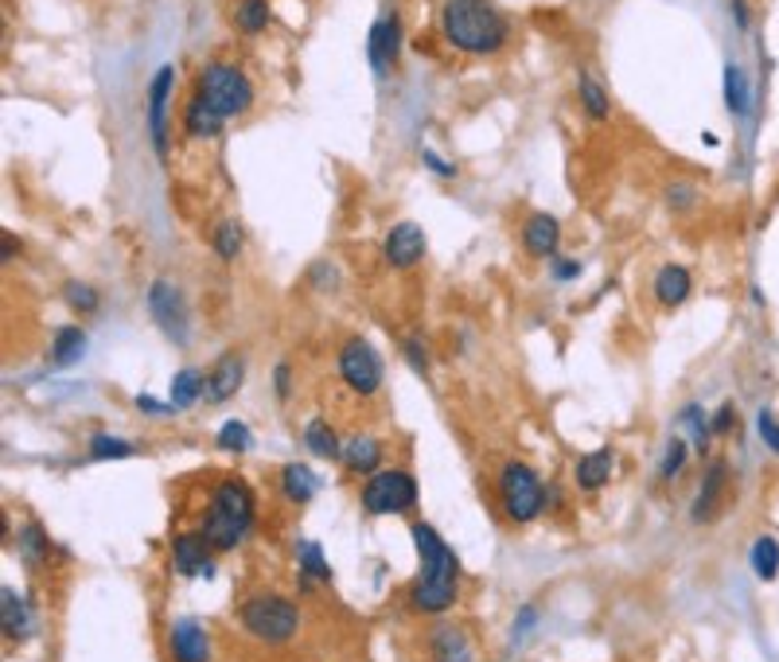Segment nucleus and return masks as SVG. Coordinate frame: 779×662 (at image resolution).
Instances as JSON below:
<instances>
[{"label": "nucleus", "mask_w": 779, "mask_h": 662, "mask_svg": "<svg viewBox=\"0 0 779 662\" xmlns=\"http://www.w3.org/2000/svg\"><path fill=\"white\" fill-rule=\"evenodd\" d=\"M410 538L418 546V576H413L410 593H405V608L413 616H441L456 604L460 596V558L453 553V546L441 538L429 523H413Z\"/></svg>", "instance_id": "1"}, {"label": "nucleus", "mask_w": 779, "mask_h": 662, "mask_svg": "<svg viewBox=\"0 0 779 662\" xmlns=\"http://www.w3.org/2000/svg\"><path fill=\"white\" fill-rule=\"evenodd\" d=\"M257 523V495L242 475H223L207 491V507L199 518V530L211 542L214 553H231L246 542V534Z\"/></svg>", "instance_id": "2"}, {"label": "nucleus", "mask_w": 779, "mask_h": 662, "mask_svg": "<svg viewBox=\"0 0 779 662\" xmlns=\"http://www.w3.org/2000/svg\"><path fill=\"white\" fill-rule=\"evenodd\" d=\"M441 35L464 55H496L507 44V20L491 0H441Z\"/></svg>", "instance_id": "3"}, {"label": "nucleus", "mask_w": 779, "mask_h": 662, "mask_svg": "<svg viewBox=\"0 0 779 662\" xmlns=\"http://www.w3.org/2000/svg\"><path fill=\"white\" fill-rule=\"evenodd\" d=\"M238 624L257 643L285 647L300 631V608L281 593H254L238 604Z\"/></svg>", "instance_id": "4"}, {"label": "nucleus", "mask_w": 779, "mask_h": 662, "mask_svg": "<svg viewBox=\"0 0 779 662\" xmlns=\"http://www.w3.org/2000/svg\"><path fill=\"white\" fill-rule=\"evenodd\" d=\"M546 491L542 487V475L534 472L531 464L523 460H507L499 468V480H496V495H499V510H503L507 523L514 526H526L542 515L546 507Z\"/></svg>", "instance_id": "5"}, {"label": "nucleus", "mask_w": 779, "mask_h": 662, "mask_svg": "<svg viewBox=\"0 0 779 662\" xmlns=\"http://www.w3.org/2000/svg\"><path fill=\"white\" fill-rule=\"evenodd\" d=\"M196 82V98H203L223 121L242 117L254 105V87H249L246 70L234 67V63H207Z\"/></svg>", "instance_id": "6"}, {"label": "nucleus", "mask_w": 779, "mask_h": 662, "mask_svg": "<svg viewBox=\"0 0 779 662\" xmlns=\"http://www.w3.org/2000/svg\"><path fill=\"white\" fill-rule=\"evenodd\" d=\"M359 503L367 515L386 518V515H405L418 507V480L402 468H382L359 487Z\"/></svg>", "instance_id": "7"}, {"label": "nucleus", "mask_w": 779, "mask_h": 662, "mask_svg": "<svg viewBox=\"0 0 779 662\" xmlns=\"http://www.w3.org/2000/svg\"><path fill=\"white\" fill-rule=\"evenodd\" d=\"M335 370H340L343 386L359 397H375L382 390V355L370 347V339L347 336L335 351Z\"/></svg>", "instance_id": "8"}, {"label": "nucleus", "mask_w": 779, "mask_h": 662, "mask_svg": "<svg viewBox=\"0 0 779 662\" xmlns=\"http://www.w3.org/2000/svg\"><path fill=\"white\" fill-rule=\"evenodd\" d=\"M148 312L160 324V332L171 339L176 347L191 344V316H188V301L171 281H153L148 284Z\"/></svg>", "instance_id": "9"}, {"label": "nucleus", "mask_w": 779, "mask_h": 662, "mask_svg": "<svg viewBox=\"0 0 779 662\" xmlns=\"http://www.w3.org/2000/svg\"><path fill=\"white\" fill-rule=\"evenodd\" d=\"M176 87V67H160L148 82V137H153L156 156H168V102Z\"/></svg>", "instance_id": "10"}, {"label": "nucleus", "mask_w": 779, "mask_h": 662, "mask_svg": "<svg viewBox=\"0 0 779 662\" xmlns=\"http://www.w3.org/2000/svg\"><path fill=\"white\" fill-rule=\"evenodd\" d=\"M214 550L211 542L203 538V530H180L171 538V569L180 576H211L214 565H211Z\"/></svg>", "instance_id": "11"}, {"label": "nucleus", "mask_w": 779, "mask_h": 662, "mask_svg": "<svg viewBox=\"0 0 779 662\" xmlns=\"http://www.w3.org/2000/svg\"><path fill=\"white\" fill-rule=\"evenodd\" d=\"M168 659L171 662H211V636L196 616H180L168 628Z\"/></svg>", "instance_id": "12"}, {"label": "nucleus", "mask_w": 779, "mask_h": 662, "mask_svg": "<svg viewBox=\"0 0 779 662\" xmlns=\"http://www.w3.org/2000/svg\"><path fill=\"white\" fill-rule=\"evenodd\" d=\"M382 254L390 269H413L421 258H425V231L418 223H398L386 231L382 238Z\"/></svg>", "instance_id": "13"}, {"label": "nucleus", "mask_w": 779, "mask_h": 662, "mask_svg": "<svg viewBox=\"0 0 779 662\" xmlns=\"http://www.w3.org/2000/svg\"><path fill=\"white\" fill-rule=\"evenodd\" d=\"M398 52H402V20H398V12H386L382 20H375L367 40V59L375 67V75H386L394 67Z\"/></svg>", "instance_id": "14"}, {"label": "nucleus", "mask_w": 779, "mask_h": 662, "mask_svg": "<svg viewBox=\"0 0 779 662\" xmlns=\"http://www.w3.org/2000/svg\"><path fill=\"white\" fill-rule=\"evenodd\" d=\"M382 460H386V445L378 437H370V433H359V437L343 440V448H340L343 472L363 475V480H370L375 472H382Z\"/></svg>", "instance_id": "15"}, {"label": "nucleus", "mask_w": 779, "mask_h": 662, "mask_svg": "<svg viewBox=\"0 0 779 662\" xmlns=\"http://www.w3.org/2000/svg\"><path fill=\"white\" fill-rule=\"evenodd\" d=\"M725 491H728V464L725 460H710V468L702 475V491H698L694 507H690V518L694 523H713L721 503H725Z\"/></svg>", "instance_id": "16"}, {"label": "nucleus", "mask_w": 779, "mask_h": 662, "mask_svg": "<svg viewBox=\"0 0 779 662\" xmlns=\"http://www.w3.org/2000/svg\"><path fill=\"white\" fill-rule=\"evenodd\" d=\"M429 662H471V639L464 628L456 624H437V628L429 631Z\"/></svg>", "instance_id": "17"}, {"label": "nucleus", "mask_w": 779, "mask_h": 662, "mask_svg": "<svg viewBox=\"0 0 779 662\" xmlns=\"http://www.w3.org/2000/svg\"><path fill=\"white\" fill-rule=\"evenodd\" d=\"M242 379H246V362H242V355L226 351L223 359L214 362L211 374H207V402H211V405L231 402V397L238 394Z\"/></svg>", "instance_id": "18"}, {"label": "nucleus", "mask_w": 779, "mask_h": 662, "mask_svg": "<svg viewBox=\"0 0 779 662\" xmlns=\"http://www.w3.org/2000/svg\"><path fill=\"white\" fill-rule=\"evenodd\" d=\"M655 301L663 304V308H678V304L690 301V293H694V277H690V269L686 266H663L659 273H655V284H652Z\"/></svg>", "instance_id": "19"}, {"label": "nucleus", "mask_w": 779, "mask_h": 662, "mask_svg": "<svg viewBox=\"0 0 779 662\" xmlns=\"http://www.w3.org/2000/svg\"><path fill=\"white\" fill-rule=\"evenodd\" d=\"M0 624H4V639L9 643H24L27 636H32V604L24 601V596L16 593L12 585H4V593H0Z\"/></svg>", "instance_id": "20"}, {"label": "nucleus", "mask_w": 779, "mask_h": 662, "mask_svg": "<svg viewBox=\"0 0 779 662\" xmlns=\"http://www.w3.org/2000/svg\"><path fill=\"white\" fill-rule=\"evenodd\" d=\"M557 242H561V223L554 215H531L523 223V250L531 258H554L557 254Z\"/></svg>", "instance_id": "21"}, {"label": "nucleus", "mask_w": 779, "mask_h": 662, "mask_svg": "<svg viewBox=\"0 0 779 662\" xmlns=\"http://www.w3.org/2000/svg\"><path fill=\"white\" fill-rule=\"evenodd\" d=\"M612 468H616V452H612V448H597V452L577 460V487H581L585 495H597L600 487H609Z\"/></svg>", "instance_id": "22"}, {"label": "nucleus", "mask_w": 779, "mask_h": 662, "mask_svg": "<svg viewBox=\"0 0 779 662\" xmlns=\"http://www.w3.org/2000/svg\"><path fill=\"white\" fill-rule=\"evenodd\" d=\"M277 487H281V495L289 503H297V507H304L309 500H316V491H320V475L312 472L309 464H285L281 468V475H277Z\"/></svg>", "instance_id": "23"}, {"label": "nucleus", "mask_w": 779, "mask_h": 662, "mask_svg": "<svg viewBox=\"0 0 779 662\" xmlns=\"http://www.w3.org/2000/svg\"><path fill=\"white\" fill-rule=\"evenodd\" d=\"M297 565H300V593H312L316 585H332V565L320 553L316 542L297 546Z\"/></svg>", "instance_id": "24"}, {"label": "nucleus", "mask_w": 779, "mask_h": 662, "mask_svg": "<svg viewBox=\"0 0 779 662\" xmlns=\"http://www.w3.org/2000/svg\"><path fill=\"white\" fill-rule=\"evenodd\" d=\"M16 550H20V558H24L27 565L40 569V565L52 561L55 546H52V538H47V530H43L40 523H24L20 526V534H16Z\"/></svg>", "instance_id": "25"}, {"label": "nucleus", "mask_w": 779, "mask_h": 662, "mask_svg": "<svg viewBox=\"0 0 779 662\" xmlns=\"http://www.w3.org/2000/svg\"><path fill=\"white\" fill-rule=\"evenodd\" d=\"M203 394H207V374L196 367H183L168 386V402L176 405V409H191Z\"/></svg>", "instance_id": "26"}, {"label": "nucleus", "mask_w": 779, "mask_h": 662, "mask_svg": "<svg viewBox=\"0 0 779 662\" xmlns=\"http://www.w3.org/2000/svg\"><path fill=\"white\" fill-rule=\"evenodd\" d=\"M86 355V332L82 327H59L52 339V362L55 367H75L78 359Z\"/></svg>", "instance_id": "27"}, {"label": "nucleus", "mask_w": 779, "mask_h": 662, "mask_svg": "<svg viewBox=\"0 0 779 662\" xmlns=\"http://www.w3.org/2000/svg\"><path fill=\"white\" fill-rule=\"evenodd\" d=\"M725 105L733 117H748V110H753V90H748V78L737 63L725 67Z\"/></svg>", "instance_id": "28"}, {"label": "nucleus", "mask_w": 779, "mask_h": 662, "mask_svg": "<svg viewBox=\"0 0 779 662\" xmlns=\"http://www.w3.org/2000/svg\"><path fill=\"white\" fill-rule=\"evenodd\" d=\"M219 130H223V117H219L203 98H191L188 110H183V133H188V137H214Z\"/></svg>", "instance_id": "29"}, {"label": "nucleus", "mask_w": 779, "mask_h": 662, "mask_svg": "<svg viewBox=\"0 0 779 662\" xmlns=\"http://www.w3.org/2000/svg\"><path fill=\"white\" fill-rule=\"evenodd\" d=\"M304 445H309V452L312 457H320V460H340V437H335V429L327 422H309L304 425Z\"/></svg>", "instance_id": "30"}, {"label": "nucleus", "mask_w": 779, "mask_h": 662, "mask_svg": "<svg viewBox=\"0 0 779 662\" xmlns=\"http://www.w3.org/2000/svg\"><path fill=\"white\" fill-rule=\"evenodd\" d=\"M748 561H753V573L760 576V581H776L779 573V542L771 538V534H760L753 542V550H748Z\"/></svg>", "instance_id": "31"}, {"label": "nucleus", "mask_w": 779, "mask_h": 662, "mask_svg": "<svg viewBox=\"0 0 779 662\" xmlns=\"http://www.w3.org/2000/svg\"><path fill=\"white\" fill-rule=\"evenodd\" d=\"M577 94H581V105H585V113H589L592 121H609L612 117L609 90L600 87L592 75H581V82H577Z\"/></svg>", "instance_id": "32"}, {"label": "nucleus", "mask_w": 779, "mask_h": 662, "mask_svg": "<svg viewBox=\"0 0 779 662\" xmlns=\"http://www.w3.org/2000/svg\"><path fill=\"white\" fill-rule=\"evenodd\" d=\"M234 27L242 35H261L269 27V4L266 0H238L234 9Z\"/></svg>", "instance_id": "33"}, {"label": "nucleus", "mask_w": 779, "mask_h": 662, "mask_svg": "<svg viewBox=\"0 0 779 662\" xmlns=\"http://www.w3.org/2000/svg\"><path fill=\"white\" fill-rule=\"evenodd\" d=\"M214 445L223 448V452H234V457H242V452H249V445H254V437H249V425L238 422V417H231V422L219 425V433H214Z\"/></svg>", "instance_id": "34"}, {"label": "nucleus", "mask_w": 779, "mask_h": 662, "mask_svg": "<svg viewBox=\"0 0 779 662\" xmlns=\"http://www.w3.org/2000/svg\"><path fill=\"white\" fill-rule=\"evenodd\" d=\"M678 417H682V425L690 429V440H694L698 452H705V448H710V437H713L710 413H705L698 402H690V405H682V413H678Z\"/></svg>", "instance_id": "35"}, {"label": "nucleus", "mask_w": 779, "mask_h": 662, "mask_svg": "<svg viewBox=\"0 0 779 662\" xmlns=\"http://www.w3.org/2000/svg\"><path fill=\"white\" fill-rule=\"evenodd\" d=\"M86 452H90V460H129L133 452H137V445H129V440H121V437H110V433H94Z\"/></svg>", "instance_id": "36"}, {"label": "nucleus", "mask_w": 779, "mask_h": 662, "mask_svg": "<svg viewBox=\"0 0 779 662\" xmlns=\"http://www.w3.org/2000/svg\"><path fill=\"white\" fill-rule=\"evenodd\" d=\"M211 250L219 254L223 261H234L242 254V226L238 223H219L214 226Z\"/></svg>", "instance_id": "37"}, {"label": "nucleus", "mask_w": 779, "mask_h": 662, "mask_svg": "<svg viewBox=\"0 0 779 662\" xmlns=\"http://www.w3.org/2000/svg\"><path fill=\"white\" fill-rule=\"evenodd\" d=\"M63 301H67V308H75L78 316H90V312H98V289H90L86 281H70L67 289H63Z\"/></svg>", "instance_id": "38"}, {"label": "nucleus", "mask_w": 779, "mask_h": 662, "mask_svg": "<svg viewBox=\"0 0 779 662\" xmlns=\"http://www.w3.org/2000/svg\"><path fill=\"white\" fill-rule=\"evenodd\" d=\"M682 468H686V440L682 437H670L667 448H663V460H659V480L663 483L678 480V475H682Z\"/></svg>", "instance_id": "39"}, {"label": "nucleus", "mask_w": 779, "mask_h": 662, "mask_svg": "<svg viewBox=\"0 0 779 662\" xmlns=\"http://www.w3.org/2000/svg\"><path fill=\"white\" fill-rule=\"evenodd\" d=\"M756 433H760L764 445H768L771 452L779 457V417H776V413H771V409H760V413H756Z\"/></svg>", "instance_id": "40"}, {"label": "nucleus", "mask_w": 779, "mask_h": 662, "mask_svg": "<svg viewBox=\"0 0 779 662\" xmlns=\"http://www.w3.org/2000/svg\"><path fill=\"white\" fill-rule=\"evenodd\" d=\"M710 425H713V437H728V433L737 429V405L725 402V405H721V409L710 417Z\"/></svg>", "instance_id": "41"}, {"label": "nucleus", "mask_w": 779, "mask_h": 662, "mask_svg": "<svg viewBox=\"0 0 779 662\" xmlns=\"http://www.w3.org/2000/svg\"><path fill=\"white\" fill-rule=\"evenodd\" d=\"M274 390H277V397H281V402H289V397H292V367H289V362H277V367H274Z\"/></svg>", "instance_id": "42"}, {"label": "nucleus", "mask_w": 779, "mask_h": 662, "mask_svg": "<svg viewBox=\"0 0 779 662\" xmlns=\"http://www.w3.org/2000/svg\"><path fill=\"white\" fill-rule=\"evenodd\" d=\"M421 164H425V168H429L433 176H441V180H456V168H453V164H445L437 153H429V148L421 153Z\"/></svg>", "instance_id": "43"}, {"label": "nucleus", "mask_w": 779, "mask_h": 662, "mask_svg": "<svg viewBox=\"0 0 779 662\" xmlns=\"http://www.w3.org/2000/svg\"><path fill=\"white\" fill-rule=\"evenodd\" d=\"M534 624H538V608H534V604H526L523 611H519V619H514V628H511V639H523L526 631L534 628Z\"/></svg>", "instance_id": "44"}, {"label": "nucleus", "mask_w": 779, "mask_h": 662, "mask_svg": "<svg viewBox=\"0 0 779 662\" xmlns=\"http://www.w3.org/2000/svg\"><path fill=\"white\" fill-rule=\"evenodd\" d=\"M133 405H137L141 413H153V417L176 413V405H171V402H156V397H148V394H137V397H133Z\"/></svg>", "instance_id": "45"}, {"label": "nucleus", "mask_w": 779, "mask_h": 662, "mask_svg": "<svg viewBox=\"0 0 779 662\" xmlns=\"http://www.w3.org/2000/svg\"><path fill=\"white\" fill-rule=\"evenodd\" d=\"M405 359H410V367L421 370V374L429 370V351L418 344V339H405Z\"/></svg>", "instance_id": "46"}, {"label": "nucleus", "mask_w": 779, "mask_h": 662, "mask_svg": "<svg viewBox=\"0 0 779 662\" xmlns=\"http://www.w3.org/2000/svg\"><path fill=\"white\" fill-rule=\"evenodd\" d=\"M581 277V261H554V281H577Z\"/></svg>", "instance_id": "47"}, {"label": "nucleus", "mask_w": 779, "mask_h": 662, "mask_svg": "<svg viewBox=\"0 0 779 662\" xmlns=\"http://www.w3.org/2000/svg\"><path fill=\"white\" fill-rule=\"evenodd\" d=\"M667 203H678V211H686V206L694 203V191L682 188V183H678V188H670V191H667Z\"/></svg>", "instance_id": "48"}, {"label": "nucleus", "mask_w": 779, "mask_h": 662, "mask_svg": "<svg viewBox=\"0 0 779 662\" xmlns=\"http://www.w3.org/2000/svg\"><path fill=\"white\" fill-rule=\"evenodd\" d=\"M312 281H316V289H327V284H335L332 266H312Z\"/></svg>", "instance_id": "49"}, {"label": "nucleus", "mask_w": 779, "mask_h": 662, "mask_svg": "<svg viewBox=\"0 0 779 662\" xmlns=\"http://www.w3.org/2000/svg\"><path fill=\"white\" fill-rule=\"evenodd\" d=\"M728 4H733V12H737V27H748V24H753V16H748V4H745V0H728Z\"/></svg>", "instance_id": "50"}]
</instances>
